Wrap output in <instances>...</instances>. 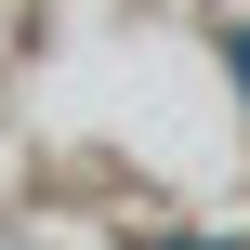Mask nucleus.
<instances>
[{
	"label": "nucleus",
	"mask_w": 250,
	"mask_h": 250,
	"mask_svg": "<svg viewBox=\"0 0 250 250\" xmlns=\"http://www.w3.org/2000/svg\"><path fill=\"white\" fill-rule=\"evenodd\" d=\"M237 92H250V40H237Z\"/></svg>",
	"instance_id": "f257e3e1"
}]
</instances>
